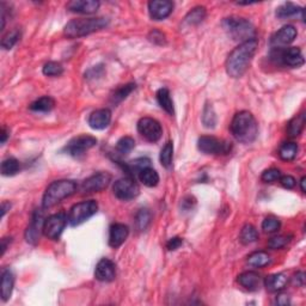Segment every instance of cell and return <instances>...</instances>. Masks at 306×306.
<instances>
[{
  "instance_id": "1",
  "label": "cell",
  "mask_w": 306,
  "mask_h": 306,
  "mask_svg": "<svg viewBox=\"0 0 306 306\" xmlns=\"http://www.w3.org/2000/svg\"><path fill=\"white\" fill-rule=\"evenodd\" d=\"M259 41L256 38L245 41L241 43L237 48H235L226 60L227 74L232 78H241L248 67H249L251 60L255 55Z\"/></svg>"
},
{
  "instance_id": "2",
  "label": "cell",
  "mask_w": 306,
  "mask_h": 306,
  "mask_svg": "<svg viewBox=\"0 0 306 306\" xmlns=\"http://www.w3.org/2000/svg\"><path fill=\"white\" fill-rule=\"evenodd\" d=\"M230 128L236 140L243 144H251L259 134V125L255 117L247 110L239 111L233 116Z\"/></svg>"
},
{
  "instance_id": "3",
  "label": "cell",
  "mask_w": 306,
  "mask_h": 306,
  "mask_svg": "<svg viewBox=\"0 0 306 306\" xmlns=\"http://www.w3.org/2000/svg\"><path fill=\"white\" fill-rule=\"evenodd\" d=\"M108 24L109 19L104 17L77 18L66 24L63 32L68 38H78L107 28Z\"/></svg>"
},
{
  "instance_id": "4",
  "label": "cell",
  "mask_w": 306,
  "mask_h": 306,
  "mask_svg": "<svg viewBox=\"0 0 306 306\" xmlns=\"http://www.w3.org/2000/svg\"><path fill=\"white\" fill-rule=\"evenodd\" d=\"M77 192V183L71 180H59L53 182L45 189V193L42 200V207L51 208L61 202L63 199L69 198Z\"/></svg>"
},
{
  "instance_id": "5",
  "label": "cell",
  "mask_w": 306,
  "mask_h": 306,
  "mask_svg": "<svg viewBox=\"0 0 306 306\" xmlns=\"http://www.w3.org/2000/svg\"><path fill=\"white\" fill-rule=\"evenodd\" d=\"M223 28L235 41H249L255 38V28L245 18L229 17L223 20Z\"/></svg>"
},
{
  "instance_id": "6",
  "label": "cell",
  "mask_w": 306,
  "mask_h": 306,
  "mask_svg": "<svg viewBox=\"0 0 306 306\" xmlns=\"http://www.w3.org/2000/svg\"><path fill=\"white\" fill-rule=\"evenodd\" d=\"M98 211V204L95 200H87L75 204L68 212V223L71 226H78L93 217Z\"/></svg>"
},
{
  "instance_id": "7",
  "label": "cell",
  "mask_w": 306,
  "mask_h": 306,
  "mask_svg": "<svg viewBox=\"0 0 306 306\" xmlns=\"http://www.w3.org/2000/svg\"><path fill=\"white\" fill-rule=\"evenodd\" d=\"M113 192L114 195L116 196L117 199L123 200V201H128V200L135 199L136 196L139 195L140 188H139L134 177L127 176V177H122L115 182Z\"/></svg>"
},
{
  "instance_id": "8",
  "label": "cell",
  "mask_w": 306,
  "mask_h": 306,
  "mask_svg": "<svg viewBox=\"0 0 306 306\" xmlns=\"http://www.w3.org/2000/svg\"><path fill=\"white\" fill-rule=\"evenodd\" d=\"M67 221L68 218L65 213H56L48 217L44 221L43 226V233L45 237L51 239V241H57L60 236L62 235L66 225H67Z\"/></svg>"
},
{
  "instance_id": "9",
  "label": "cell",
  "mask_w": 306,
  "mask_h": 306,
  "mask_svg": "<svg viewBox=\"0 0 306 306\" xmlns=\"http://www.w3.org/2000/svg\"><path fill=\"white\" fill-rule=\"evenodd\" d=\"M198 147L205 154H227L231 151V144L214 136H201L198 141Z\"/></svg>"
},
{
  "instance_id": "10",
  "label": "cell",
  "mask_w": 306,
  "mask_h": 306,
  "mask_svg": "<svg viewBox=\"0 0 306 306\" xmlns=\"http://www.w3.org/2000/svg\"><path fill=\"white\" fill-rule=\"evenodd\" d=\"M96 144H97V139L95 136L79 135L72 139V140L66 145L65 148H63V151H65L67 154H69V156L74 157V158H78V157L83 156V154L85 153L86 151H89L90 148L96 146Z\"/></svg>"
},
{
  "instance_id": "11",
  "label": "cell",
  "mask_w": 306,
  "mask_h": 306,
  "mask_svg": "<svg viewBox=\"0 0 306 306\" xmlns=\"http://www.w3.org/2000/svg\"><path fill=\"white\" fill-rule=\"evenodd\" d=\"M138 132L145 140L157 142L162 138L163 129L160 123L152 117H142L138 122Z\"/></svg>"
},
{
  "instance_id": "12",
  "label": "cell",
  "mask_w": 306,
  "mask_h": 306,
  "mask_svg": "<svg viewBox=\"0 0 306 306\" xmlns=\"http://www.w3.org/2000/svg\"><path fill=\"white\" fill-rule=\"evenodd\" d=\"M111 182V175L108 172H97V174L90 176L81 183L80 192L83 194L98 193L104 190Z\"/></svg>"
},
{
  "instance_id": "13",
  "label": "cell",
  "mask_w": 306,
  "mask_h": 306,
  "mask_svg": "<svg viewBox=\"0 0 306 306\" xmlns=\"http://www.w3.org/2000/svg\"><path fill=\"white\" fill-rule=\"evenodd\" d=\"M45 219L43 218L41 211H36L32 216V219L30 221L28 229L25 231V239L29 244L36 245L38 243L41 237V232H43Z\"/></svg>"
},
{
  "instance_id": "14",
  "label": "cell",
  "mask_w": 306,
  "mask_h": 306,
  "mask_svg": "<svg viewBox=\"0 0 306 306\" xmlns=\"http://www.w3.org/2000/svg\"><path fill=\"white\" fill-rule=\"evenodd\" d=\"M174 2L170 0H153L148 2V12L154 20H163L171 14Z\"/></svg>"
},
{
  "instance_id": "15",
  "label": "cell",
  "mask_w": 306,
  "mask_h": 306,
  "mask_svg": "<svg viewBox=\"0 0 306 306\" xmlns=\"http://www.w3.org/2000/svg\"><path fill=\"white\" fill-rule=\"evenodd\" d=\"M278 56L281 63L289 67H301L304 65V56L301 48L291 47L284 50H278Z\"/></svg>"
},
{
  "instance_id": "16",
  "label": "cell",
  "mask_w": 306,
  "mask_h": 306,
  "mask_svg": "<svg viewBox=\"0 0 306 306\" xmlns=\"http://www.w3.org/2000/svg\"><path fill=\"white\" fill-rule=\"evenodd\" d=\"M95 278L102 283H110L116 278V266L109 259L99 260L95 268Z\"/></svg>"
},
{
  "instance_id": "17",
  "label": "cell",
  "mask_w": 306,
  "mask_h": 306,
  "mask_svg": "<svg viewBox=\"0 0 306 306\" xmlns=\"http://www.w3.org/2000/svg\"><path fill=\"white\" fill-rule=\"evenodd\" d=\"M111 122V111L107 108L98 109V110L91 113L89 116V126L96 131H102L107 128Z\"/></svg>"
},
{
  "instance_id": "18",
  "label": "cell",
  "mask_w": 306,
  "mask_h": 306,
  "mask_svg": "<svg viewBox=\"0 0 306 306\" xmlns=\"http://www.w3.org/2000/svg\"><path fill=\"white\" fill-rule=\"evenodd\" d=\"M129 229L125 224H113L109 231V245L114 249L119 248L128 238Z\"/></svg>"
},
{
  "instance_id": "19",
  "label": "cell",
  "mask_w": 306,
  "mask_h": 306,
  "mask_svg": "<svg viewBox=\"0 0 306 306\" xmlns=\"http://www.w3.org/2000/svg\"><path fill=\"white\" fill-rule=\"evenodd\" d=\"M101 2L97 0H73L67 4V8L74 13L91 14L98 10Z\"/></svg>"
},
{
  "instance_id": "20",
  "label": "cell",
  "mask_w": 306,
  "mask_h": 306,
  "mask_svg": "<svg viewBox=\"0 0 306 306\" xmlns=\"http://www.w3.org/2000/svg\"><path fill=\"white\" fill-rule=\"evenodd\" d=\"M238 283L245 290L250 292H256L262 287L263 280L256 272H244L238 277Z\"/></svg>"
},
{
  "instance_id": "21",
  "label": "cell",
  "mask_w": 306,
  "mask_h": 306,
  "mask_svg": "<svg viewBox=\"0 0 306 306\" xmlns=\"http://www.w3.org/2000/svg\"><path fill=\"white\" fill-rule=\"evenodd\" d=\"M297 29L293 25H285L275 34L273 37V44L278 45H286L292 43L297 37Z\"/></svg>"
},
{
  "instance_id": "22",
  "label": "cell",
  "mask_w": 306,
  "mask_h": 306,
  "mask_svg": "<svg viewBox=\"0 0 306 306\" xmlns=\"http://www.w3.org/2000/svg\"><path fill=\"white\" fill-rule=\"evenodd\" d=\"M287 283H289V278L284 273H277V274L269 275L263 281L266 289L269 292H280V291H283L286 287Z\"/></svg>"
},
{
  "instance_id": "23",
  "label": "cell",
  "mask_w": 306,
  "mask_h": 306,
  "mask_svg": "<svg viewBox=\"0 0 306 306\" xmlns=\"http://www.w3.org/2000/svg\"><path fill=\"white\" fill-rule=\"evenodd\" d=\"M14 286V277L12 274V272L10 269H6V271L2 272L1 274V299L4 302H7L8 299L11 298L12 296V291H13Z\"/></svg>"
},
{
  "instance_id": "24",
  "label": "cell",
  "mask_w": 306,
  "mask_h": 306,
  "mask_svg": "<svg viewBox=\"0 0 306 306\" xmlns=\"http://www.w3.org/2000/svg\"><path fill=\"white\" fill-rule=\"evenodd\" d=\"M150 165H151V160L148 158H138L127 163V164H123V169H125L128 176L134 177L135 175L139 176V174H140L144 169L150 168Z\"/></svg>"
},
{
  "instance_id": "25",
  "label": "cell",
  "mask_w": 306,
  "mask_h": 306,
  "mask_svg": "<svg viewBox=\"0 0 306 306\" xmlns=\"http://www.w3.org/2000/svg\"><path fill=\"white\" fill-rule=\"evenodd\" d=\"M157 101H158L159 105L162 107V109H164L166 113L175 115L174 102H172L170 91L168 89L163 87V89L158 90V92H157Z\"/></svg>"
},
{
  "instance_id": "26",
  "label": "cell",
  "mask_w": 306,
  "mask_h": 306,
  "mask_svg": "<svg viewBox=\"0 0 306 306\" xmlns=\"http://www.w3.org/2000/svg\"><path fill=\"white\" fill-rule=\"evenodd\" d=\"M303 12H304V10H303V7H301V6L293 4V2H285V4L279 6L277 8V17L284 19V18L295 17L298 13L303 14ZM303 16H304V14H303Z\"/></svg>"
},
{
  "instance_id": "27",
  "label": "cell",
  "mask_w": 306,
  "mask_h": 306,
  "mask_svg": "<svg viewBox=\"0 0 306 306\" xmlns=\"http://www.w3.org/2000/svg\"><path fill=\"white\" fill-rule=\"evenodd\" d=\"M305 125V114L302 113L299 115H297L296 117H293L292 120L289 122V126H287V134L291 138H296L298 136L304 129Z\"/></svg>"
},
{
  "instance_id": "28",
  "label": "cell",
  "mask_w": 306,
  "mask_h": 306,
  "mask_svg": "<svg viewBox=\"0 0 306 306\" xmlns=\"http://www.w3.org/2000/svg\"><path fill=\"white\" fill-rule=\"evenodd\" d=\"M54 105H55V102L50 96H43L30 104V110L37 111V113H47L54 108Z\"/></svg>"
},
{
  "instance_id": "29",
  "label": "cell",
  "mask_w": 306,
  "mask_h": 306,
  "mask_svg": "<svg viewBox=\"0 0 306 306\" xmlns=\"http://www.w3.org/2000/svg\"><path fill=\"white\" fill-rule=\"evenodd\" d=\"M297 153H298V145L293 141L284 142L279 148V157L283 160H286V162L295 159Z\"/></svg>"
},
{
  "instance_id": "30",
  "label": "cell",
  "mask_w": 306,
  "mask_h": 306,
  "mask_svg": "<svg viewBox=\"0 0 306 306\" xmlns=\"http://www.w3.org/2000/svg\"><path fill=\"white\" fill-rule=\"evenodd\" d=\"M136 85L134 83H129L126 84V85H121L120 87H117L116 90L114 91V93L111 95V102L114 103V104H119L123 101V99H126L127 97H128L133 91L135 90Z\"/></svg>"
},
{
  "instance_id": "31",
  "label": "cell",
  "mask_w": 306,
  "mask_h": 306,
  "mask_svg": "<svg viewBox=\"0 0 306 306\" xmlns=\"http://www.w3.org/2000/svg\"><path fill=\"white\" fill-rule=\"evenodd\" d=\"M139 178L142 182V184L146 187L153 188L158 184L159 182V175L154 169L152 168H146L144 169L140 174H139Z\"/></svg>"
},
{
  "instance_id": "32",
  "label": "cell",
  "mask_w": 306,
  "mask_h": 306,
  "mask_svg": "<svg viewBox=\"0 0 306 306\" xmlns=\"http://www.w3.org/2000/svg\"><path fill=\"white\" fill-rule=\"evenodd\" d=\"M206 18V8L204 6H196L192 11L188 12V14L184 18V22L189 25H198Z\"/></svg>"
},
{
  "instance_id": "33",
  "label": "cell",
  "mask_w": 306,
  "mask_h": 306,
  "mask_svg": "<svg viewBox=\"0 0 306 306\" xmlns=\"http://www.w3.org/2000/svg\"><path fill=\"white\" fill-rule=\"evenodd\" d=\"M248 263L255 268H262L271 263V256L265 251H255L248 257Z\"/></svg>"
},
{
  "instance_id": "34",
  "label": "cell",
  "mask_w": 306,
  "mask_h": 306,
  "mask_svg": "<svg viewBox=\"0 0 306 306\" xmlns=\"http://www.w3.org/2000/svg\"><path fill=\"white\" fill-rule=\"evenodd\" d=\"M239 239L241 242L245 245L254 243L259 239V232L255 229V226L250 225V224H247L241 231V236H239Z\"/></svg>"
},
{
  "instance_id": "35",
  "label": "cell",
  "mask_w": 306,
  "mask_h": 306,
  "mask_svg": "<svg viewBox=\"0 0 306 306\" xmlns=\"http://www.w3.org/2000/svg\"><path fill=\"white\" fill-rule=\"evenodd\" d=\"M159 159L162 165L166 169H169L172 165V159H174V144H172L171 141L166 142L164 147L162 148Z\"/></svg>"
},
{
  "instance_id": "36",
  "label": "cell",
  "mask_w": 306,
  "mask_h": 306,
  "mask_svg": "<svg viewBox=\"0 0 306 306\" xmlns=\"http://www.w3.org/2000/svg\"><path fill=\"white\" fill-rule=\"evenodd\" d=\"M20 164L16 158H7L2 160L1 163V175L4 176H14L19 172Z\"/></svg>"
},
{
  "instance_id": "37",
  "label": "cell",
  "mask_w": 306,
  "mask_h": 306,
  "mask_svg": "<svg viewBox=\"0 0 306 306\" xmlns=\"http://www.w3.org/2000/svg\"><path fill=\"white\" fill-rule=\"evenodd\" d=\"M151 219H152V216H151V212L146 210V208H142L138 212L135 218V224L136 227H138L140 231H144V230L147 229V226L150 225Z\"/></svg>"
},
{
  "instance_id": "38",
  "label": "cell",
  "mask_w": 306,
  "mask_h": 306,
  "mask_svg": "<svg viewBox=\"0 0 306 306\" xmlns=\"http://www.w3.org/2000/svg\"><path fill=\"white\" fill-rule=\"evenodd\" d=\"M134 147L135 141L131 136H123L116 144V151L120 154H128L129 152H132V150Z\"/></svg>"
},
{
  "instance_id": "39",
  "label": "cell",
  "mask_w": 306,
  "mask_h": 306,
  "mask_svg": "<svg viewBox=\"0 0 306 306\" xmlns=\"http://www.w3.org/2000/svg\"><path fill=\"white\" fill-rule=\"evenodd\" d=\"M202 122L207 128H214L217 125V115L214 113L213 107L210 104H206L202 114Z\"/></svg>"
},
{
  "instance_id": "40",
  "label": "cell",
  "mask_w": 306,
  "mask_h": 306,
  "mask_svg": "<svg viewBox=\"0 0 306 306\" xmlns=\"http://www.w3.org/2000/svg\"><path fill=\"white\" fill-rule=\"evenodd\" d=\"M42 72H43V74L47 75V77H59V75L63 73V67L61 63L56 61H49L43 66Z\"/></svg>"
},
{
  "instance_id": "41",
  "label": "cell",
  "mask_w": 306,
  "mask_h": 306,
  "mask_svg": "<svg viewBox=\"0 0 306 306\" xmlns=\"http://www.w3.org/2000/svg\"><path fill=\"white\" fill-rule=\"evenodd\" d=\"M20 37V31L18 29L12 30V31H8L1 40V47L5 48V49H11L14 44L17 43L18 40Z\"/></svg>"
},
{
  "instance_id": "42",
  "label": "cell",
  "mask_w": 306,
  "mask_h": 306,
  "mask_svg": "<svg viewBox=\"0 0 306 306\" xmlns=\"http://www.w3.org/2000/svg\"><path fill=\"white\" fill-rule=\"evenodd\" d=\"M290 241L291 237H289V236H275V237L269 239L268 248L273 250L283 249L284 247H286L290 243Z\"/></svg>"
},
{
  "instance_id": "43",
  "label": "cell",
  "mask_w": 306,
  "mask_h": 306,
  "mask_svg": "<svg viewBox=\"0 0 306 306\" xmlns=\"http://www.w3.org/2000/svg\"><path fill=\"white\" fill-rule=\"evenodd\" d=\"M281 224L280 220L277 219L274 217H268L263 220L262 223V230L267 233H274L277 232L279 229H280Z\"/></svg>"
},
{
  "instance_id": "44",
  "label": "cell",
  "mask_w": 306,
  "mask_h": 306,
  "mask_svg": "<svg viewBox=\"0 0 306 306\" xmlns=\"http://www.w3.org/2000/svg\"><path fill=\"white\" fill-rule=\"evenodd\" d=\"M281 177V172L278 169H268L262 174V181L266 182V183H273V182H277L278 180H280Z\"/></svg>"
},
{
  "instance_id": "45",
  "label": "cell",
  "mask_w": 306,
  "mask_h": 306,
  "mask_svg": "<svg viewBox=\"0 0 306 306\" xmlns=\"http://www.w3.org/2000/svg\"><path fill=\"white\" fill-rule=\"evenodd\" d=\"M279 181H280L281 186H283L284 188H286V189H293V188H295L296 184H297L296 178L293 177V176H290V175L281 176L280 180H279Z\"/></svg>"
},
{
  "instance_id": "46",
  "label": "cell",
  "mask_w": 306,
  "mask_h": 306,
  "mask_svg": "<svg viewBox=\"0 0 306 306\" xmlns=\"http://www.w3.org/2000/svg\"><path fill=\"white\" fill-rule=\"evenodd\" d=\"M182 244H183V239L180 237H174V238L169 239V242L166 243V248H168L170 251L177 250Z\"/></svg>"
},
{
  "instance_id": "47",
  "label": "cell",
  "mask_w": 306,
  "mask_h": 306,
  "mask_svg": "<svg viewBox=\"0 0 306 306\" xmlns=\"http://www.w3.org/2000/svg\"><path fill=\"white\" fill-rule=\"evenodd\" d=\"M157 35H158V31H157V30H154V31L151 32L150 40L152 41V42H154V43H158V44H163V43H164V41H165V40H164V37H165L164 34L160 35L159 37H158V36H157Z\"/></svg>"
},
{
  "instance_id": "48",
  "label": "cell",
  "mask_w": 306,
  "mask_h": 306,
  "mask_svg": "<svg viewBox=\"0 0 306 306\" xmlns=\"http://www.w3.org/2000/svg\"><path fill=\"white\" fill-rule=\"evenodd\" d=\"M293 281H295L296 285H298V286H304L305 284V274L303 272H298L297 274H295V277H293Z\"/></svg>"
},
{
  "instance_id": "49",
  "label": "cell",
  "mask_w": 306,
  "mask_h": 306,
  "mask_svg": "<svg viewBox=\"0 0 306 306\" xmlns=\"http://www.w3.org/2000/svg\"><path fill=\"white\" fill-rule=\"evenodd\" d=\"M195 204V199L192 198V196H187L182 200V206H183L184 210H190V207H193V205Z\"/></svg>"
},
{
  "instance_id": "50",
  "label": "cell",
  "mask_w": 306,
  "mask_h": 306,
  "mask_svg": "<svg viewBox=\"0 0 306 306\" xmlns=\"http://www.w3.org/2000/svg\"><path fill=\"white\" fill-rule=\"evenodd\" d=\"M277 303L279 305H289L290 304V298L287 295H279L277 298Z\"/></svg>"
},
{
  "instance_id": "51",
  "label": "cell",
  "mask_w": 306,
  "mask_h": 306,
  "mask_svg": "<svg viewBox=\"0 0 306 306\" xmlns=\"http://www.w3.org/2000/svg\"><path fill=\"white\" fill-rule=\"evenodd\" d=\"M11 238H2L1 239V256L4 255L6 249H7V243H10Z\"/></svg>"
},
{
  "instance_id": "52",
  "label": "cell",
  "mask_w": 306,
  "mask_h": 306,
  "mask_svg": "<svg viewBox=\"0 0 306 306\" xmlns=\"http://www.w3.org/2000/svg\"><path fill=\"white\" fill-rule=\"evenodd\" d=\"M10 207H11V205L8 204V202H2V205H1V217L5 216L6 211L10 210Z\"/></svg>"
},
{
  "instance_id": "53",
  "label": "cell",
  "mask_w": 306,
  "mask_h": 306,
  "mask_svg": "<svg viewBox=\"0 0 306 306\" xmlns=\"http://www.w3.org/2000/svg\"><path fill=\"white\" fill-rule=\"evenodd\" d=\"M7 138H8L7 131H6V128H2V131H1V144L2 145L5 144L6 140H7Z\"/></svg>"
},
{
  "instance_id": "54",
  "label": "cell",
  "mask_w": 306,
  "mask_h": 306,
  "mask_svg": "<svg viewBox=\"0 0 306 306\" xmlns=\"http://www.w3.org/2000/svg\"><path fill=\"white\" fill-rule=\"evenodd\" d=\"M305 181H306L305 177H303L302 180H301V188H302V192L303 193L306 192V189H305Z\"/></svg>"
}]
</instances>
